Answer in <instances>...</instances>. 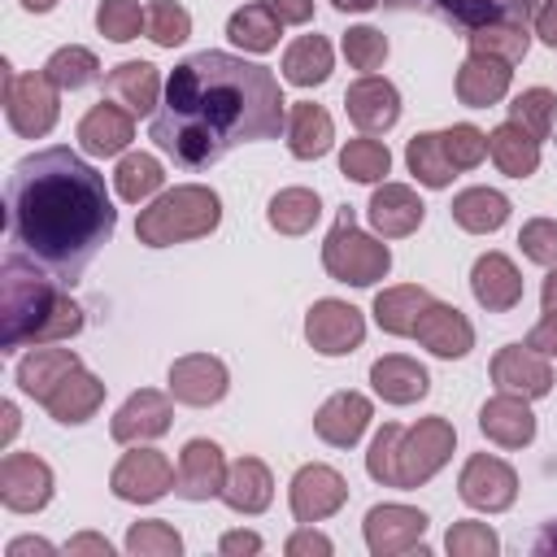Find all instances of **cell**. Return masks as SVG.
Here are the masks:
<instances>
[{
  "instance_id": "obj_44",
  "label": "cell",
  "mask_w": 557,
  "mask_h": 557,
  "mask_svg": "<svg viewBox=\"0 0 557 557\" xmlns=\"http://www.w3.org/2000/svg\"><path fill=\"white\" fill-rule=\"evenodd\" d=\"M339 170L357 183H379L392 170V152L379 139H348V148L339 152Z\"/></svg>"
},
{
  "instance_id": "obj_7",
  "label": "cell",
  "mask_w": 557,
  "mask_h": 557,
  "mask_svg": "<svg viewBox=\"0 0 557 557\" xmlns=\"http://www.w3.org/2000/svg\"><path fill=\"white\" fill-rule=\"evenodd\" d=\"M4 113H9V126L22 135V139H39L57 126V83L39 70V74H13V65L4 61Z\"/></svg>"
},
{
  "instance_id": "obj_42",
  "label": "cell",
  "mask_w": 557,
  "mask_h": 557,
  "mask_svg": "<svg viewBox=\"0 0 557 557\" xmlns=\"http://www.w3.org/2000/svg\"><path fill=\"white\" fill-rule=\"evenodd\" d=\"M44 74H48L61 91H78V87H91V83L100 78V61H96V52H91V48L70 44V48H57V52L48 57Z\"/></svg>"
},
{
  "instance_id": "obj_14",
  "label": "cell",
  "mask_w": 557,
  "mask_h": 557,
  "mask_svg": "<svg viewBox=\"0 0 557 557\" xmlns=\"http://www.w3.org/2000/svg\"><path fill=\"white\" fill-rule=\"evenodd\" d=\"M392 9H422L444 17L448 26L461 30H479L487 22L513 17V22H531V0H387Z\"/></svg>"
},
{
  "instance_id": "obj_31",
  "label": "cell",
  "mask_w": 557,
  "mask_h": 557,
  "mask_svg": "<svg viewBox=\"0 0 557 557\" xmlns=\"http://www.w3.org/2000/svg\"><path fill=\"white\" fill-rule=\"evenodd\" d=\"M70 370H78V352L35 344V352H30V357H22V366H17V383H22V392H26L30 400H39V405H44V400L52 396V387H57Z\"/></svg>"
},
{
  "instance_id": "obj_26",
  "label": "cell",
  "mask_w": 557,
  "mask_h": 557,
  "mask_svg": "<svg viewBox=\"0 0 557 557\" xmlns=\"http://www.w3.org/2000/svg\"><path fill=\"white\" fill-rule=\"evenodd\" d=\"M509 91V61L487 57V52H470L457 70V100L470 109H487Z\"/></svg>"
},
{
  "instance_id": "obj_6",
  "label": "cell",
  "mask_w": 557,
  "mask_h": 557,
  "mask_svg": "<svg viewBox=\"0 0 557 557\" xmlns=\"http://www.w3.org/2000/svg\"><path fill=\"white\" fill-rule=\"evenodd\" d=\"M322 265H326V274L339 278V283L370 287V283H379V278L387 274L392 252H387V244L370 239V235L352 222V209H339V218H335V226H331V235H326V244H322Z\"/></svg>"
},
{
  "instance_id": "obj_18",
  "label": "cell",
  "mask_w": 557,
  "mask_h": 557,
  "mask_svg": "<svg viewBox=\"0 0 557 557\" xmlns=\"http://www.w3.org/2000/svg\"><path fill=\"white\" fill-rule=\"evenodd\" d=\"M170 418H174V405L165 392L157 387H139L135 396H126V405L113 413V440L117 444H144V440H157L170 431Z\"/></svg>"
},
{
  "instance_id": "obj_28",
  "label": "cell",
  "mask_w": 557,
  "mask_h": 557,
  "mask_svg": "<svg viewBox=\"0 0 557 557\" xmlns=\"http://www.w3.org/2000/svg\"><path fill=\"white\" fill-rule=\"evenodd\" d=\"M100 400H104V383L78 366V370H70V374L52 387V396L44 400V409H48L57 422L78 426V422H87V418L100 409Z\"/></svg>"
},
{
  "instance_id": "obj_12",
  "label": "cell",
  "mask_w": 557,
  "mask_h": 557,
  "mask_svg": "<svg viewBox=\"0 0 557 557\" xmlns=\"http://www.w3.org/2000/svg\"><path fill=\"white\" fill-rule=\"evenodd\" d=\"M0 500L13 513H35L52 500V470L35 453H9L0 461Z\"/></svg>"
},
{
  "instance_id": "obj_32",
  "label": "cell",
  "mask_w": 557,
  "mask_h": 557,
  "mask_svg": "<svg viewBox=\"0 0 557 557\" xmlns=\"http://www.w3.org/2000/svg\"><path fill=\"white\" fill-rule=\"evenodd\" d=\"M487 157L496 161L500 174L509 178H527L540 170V139L531 131H522L518 122H505L487 135Z\"/></svg>"
},
{
  "instance_id": "obj_13",
  "label": "cell",
  "mask_w": 557,
  "mask_h": 557,
  "mask_svg": "<svg viewBox=\"0 0 557 557\" xmlns=\"http://www.w3.org/2000/svg\"><path fill=\"white\" fill-rule=\"evenodd\" d=\"M426 535V513L409 505H374L366 513V544L374 557H396L409 548H422Z\"/></svg>"
},
{
  "instance_id": "obj_47",
  "label": "cell",
  "mask_w": 557,
  "mask_h": 557,
  "mask_svg": "<svg viewBox=\"0 0 557 557\" xmlns=\"http://www.w3.org/2000/svg\"><path fill=\"white\" fill-rule=\"evenodd\" d=\"M126 548L135 557H178L183 553V540L170 522H135L126 531Z\"/></svg>"
},
{
  "instance_id": "obj_56",
  "label": "cell",
  "mask_w": 557,
  "mask_h": 557,
  "mask_svg": "<svg viewBox=\"0 0 557 557\" xmlns=\"http://www.w3.org/2000/svg\"><path fill=\"white\" fill-rule=\"evenodd\" d=\"M222 553L226 557H235V553H261V540L252 531H231V535H222Z\"/></svg>"
},
{
  "instance_id": "obj_29",
  "label": "cell",
  "mask_w": 557,
  "mask_h": 557,
  "mask_svg": "<svg viewBox=\"0 0 557 557\" xmlns=\"http://www.w3.org/2000/svg\"><path fill=\"white\" fill-rule=\"evenodd\" d=\"M370 383H374V392H379L387 405H413V400H422L426 387H431L426 370H422L413 357H400V352L379 357V361L370 366Z\"/></svg>"
},
{
  "instance_id": "obj_20",
  "label": "cell",
  "mask_w": 557,
  "mask_h": 557,
  "mask_svg": "<svg viewBox=\"0 0 557 557\" xmlns=\"http://www.w3.org/2000/svg\"><path fill=\"white\" fill-rule=\"evenodd\" d=\"M413 339H418L422 348H431L435 357H448V361H453V357H466V352L474 348V326L466 322L461 309L431 300V305L422 309L418 326H413Z\"/></svg>"
},
{
  "instance_id": "obj_17",
  "label": "cell",
  "mask_w": 557,
  "mask_h": 557,
  "mask_svg": "<svg viewBox=\"0 0 557 557\" xmlns=\"http://www.w3.org/2000/svg\"><path fill=\"white\" fill-rule=\"evenodd\" d=\"M344 109H348V117H352L357 131L383 135V131H392L396 117H400V96H396V87H392L387 78L361 74V78L344 91Z\"/></svg>"
},
{
  "instance_id": "obj_9",
  "label": "cell",
  "mask_w": 557,
  "mask_h": 557,
  "mask_svg": "<svg viewBox=\"0 0 557 557\" xmlns=\"http://www.w3.org/2000/svg\"><path fill=\"white\" fill-rule=\"evenodd\" d=\"M109 487H113L117 500L148 505V500H161V496L174 487V466H170L157 448H135V453H126V457L113 466Z\"/></svg>"
},
{
  "instance_id": "obj_24",
  "label": "cell",
  "mask_w": 557,
  "mask_h": 557,
  "mask_svg": "<svg viewBox=\"0 0 557 557\" xmlns=\"http://www.w3.org/2000/svg\"><path fill=\"white\" fill-rule=\"evenodd\" d=\"M422 213H426V205H422L418 191L405 187V183H383V187L370 196V226H374L383 239L413 235V231L422 226Z\"/></svg>"
},
{
  "instance_id": "obj_57",
  "label": "cell",
  "mask_w": 557,
  "mask_h": 557,
  "mask_svg": "<svg viewBox=\"0 0 557 557\" xmlns=\"http://www.w3.org/2000/svg\"><path fill=\"white\" fill-rule=\"evenodd\" d=\"M70 553H104L109 557V544L96 535H78V540H70Z\"/></svg>"
},
{
  "instance_id": "obj_5",
  "label": "cell",
  "mask_w": 557,
  "mask_h": 557,
  "mask_svg": "<svg viewBox=\"0 0 557 557\" xmlns=\"http://www.w3.org/2000/svg\"><path fill=\"white\" fill-rule=\"evenodd\" d=\"M222 222V200L213 187H200V183H187V187H174L165 196H157L139 222H135V235L139 244L148 248H170V244H187V239H205L209 231H218Z\"/></svg>"
},
{
  "instance_id": "obj_58",
  "label": "cell",
  "mask_w": 557,
  "mask_h": 557,
  "mask_svg": "<svg viewBox=\"0 0 557 557\" xmlns=\"http://www.w3.org/2000/svg\"><path fill=\"white\" fill-rule=\"evenodd\" d=\"M17 553H52V544H44V540H13L9 557H17Z\"/></svg>"
},
{
  "instance_id": "obj_10",
  "label": "cell",
  "mask_w": 557,
  "mask_h": 557,
  "mask_svg": "<svg viewBox=\"0 0 557 557\" xmlns=\"http://www.w3.org/2000/svg\"><path fill=\"white\" fill-rule=\"evenodd\" d=\"M457 492L470 509H483V513H500L513 505L518 496V474L500 461V457H487V453H474L466 466H461V479H457Z\"/></svg>"
},
{
  "instance_id": "obj_23",
  "label": "cell",
  "mask_w": 557,
  "mask_h": 557,
  "mask_svg": "<svg viewBox=\"0 0 557 557\" xmlns=\"http://www.w3.org/2000/svg\"><path fill=\"white\" fill-rule=\"evenodd\" d=\"M135 139V113H126L122 104H91L78 122V144L91 157H117L126 144Z\"/></svg>"
},
{
  "instance_id": "obj_54",
  "label": "cell",
  "mask_w": 557,
  "mask_h": 557,
  "mask_svg": "<svg viewBox=\"0 0 557 557\" xmlns=\"http://www.w3.org/2000/svg\"><path fill=\"white\" fill-rule=\"evenodd\" d=\"M265 4L283 26H305L313 17V0H265Z\"/></svg>"
},
{
  "instance_id": "obj_40",
  "label": "cell",
  "mask_w": 557,
  "mask_h": 557,
  "mask_svg": "<svg viewBox=\"0 0 557 557\" xmlns=\"http://www.w3.org/2000/svg\"><path fill=\"white\" fill-rule=\"evenodd\" d=\"M405 161H409V174H413L422 187H448L453 174H457L453 161H448V152H444V144H440V131L413 135L409 148H405Z\"/></svg>"
},
{
  "instance_id": "obj_55",
  "label": "cell",
  "mask_w": 557,
  "mask_h": 557,
  "mask_svg": "<svg viewBox=\"0 0 557 557\" xmlns=\"http://www.w3.org/2000/svg\"><path fill=\"white\" fill-rule=\"evenodd\" d=\"M535 35H540L548 48H557V0H548V4L535 13Z\"/></svg>"
},
{
  "instance_id": "obj_4",
  "label": "cell",
  "mask_w": 557,
  "mask_h": 557,
  "mask_svg": "<svg viewBox=\"0 0 557 557\" xmlns=\"http://www.w3.org/2000/svg\"><path fill=\"white\" fill-rule=\"evenodd\" d=\"M453 422L448 418H422L418 426H400V422H383L370 453H366V470L374 483L387 487H418L431 474L444 470V461L453 457Z\"/></svg>"
},
{
  "instance_id": "obj_39",
  "label": "cell",
  "mask_w": 557,
  "mask_h": 557,
  "mask_svg": "<svg viewBox=\"0 0 557 557\" xmlns=\"http://www.w3.org/2000/svg\"><path fill=\"white\" fill-rule=\"evenodd\" d=\"M531 48V30L527 22H513V17H500V22H487L479 30H470V52H487V57H500V61H522Z\"/></svg>"
},
{
  "instance_id": "obj_3",
  "label": "cell",
  "mask_w": 557,
  "mask_h": 557,
  "mask_svg": "<svg viewBox=\"0 0 557 557\" xmlns=\"http://www.w3.org/2000/svg\"><path fill=\"white\" fill-rule=\"evenodd\" d=\"M0 318H4V352L22 344H57L83 331V309L57 287L44 265L26 252H9L0 265Z\"/></svg>"
},
{
  "instance_id": "obj_60",
  "label": "cell",
  "mask_w": 557,
  "mask_h": 557,
  "mask_svg": "<svg viewBox=\"0 0 557 557\" xmlns=\"http://www.w3.org/2000/svg\"><path fill=\"white\" fill-rule=\"evenodd\" d=\"M335 9H344V13H366V9H374L379 0H331Z\"/></svg>"
},
{
  "instance_id": "obj_19",
  "label": "cell",
  "mask_w": 557,
  "mask_h": 557,
  "mask_svg": "<svg viewBox=\"0 0 557 557\" xmlns=\"http://www.w3.org/2000/svg\"><path fill=\"white\" fill-rule=\"evenodd\" d=\"M492 383H496V392H513V396L535 400V396H548L553 370H548V361L535 348L509 344V348H500L492 357Z\"/></svg>"
},
{
  "instance_id": "obj_33",
  "label": "cell",
  "mask_w": 557,
  "mask_h": 557,
  "mask_svg": "<svg viewBox=\"0 0 557 557\" xmlns=\"http://www.w3.org/2000/svg\"><path fill=\"white\" fill-rule=\"evenodd\" d=\"M331 139H335V126H331V113L322 104H309V100L292 104V113H287V148H292V157L313 161V157L331 152Z\"/></svg>"
},
{
  "instance_id": "obj_21",
  "label": "cell",
  "mask_w": 557,
  "mask_h": 557,
  "mask_svg": "<svg viewBox=\"0 0 557 557\" xmlns=\"http://www.w3.org/2000/svg\"><path fill=\"white\" fill-rule=\"evenodd\" d=\"M470 292L487 313H509L522 300V274L505 252H483L470 270Z\"/></svg>"
},
{
  "instance_id": "obj_34",
  "label": "cell",
  "mask_w": 557,
  "mask_h": 557,
  "mask_svg": "<svg viewBox=\"0 0 557 557\" xmlns=\"http://www.w3.org/2000/svg\"><path fill=\"white\" fill-rule=\"evenodd\" d=\"M431 305V292L418 287V283H405V287H387L374 296V322L387 331V335H413L422 309Z\"/></svg>"
},
{
  "instance_id": "obj_15",
  "label": "cell",
  "mask_w": 557,
  "mask_h": 557,
  "mask_svg": "<svg viewBox=\"0 0 557 557\" xmlns=\"http://www.w3.org/2000/svg\"><path fill=\"white\" fill-rule=\"evenodd\" d=\"M226 483V457L213 440H187L178 453V470H174V492L183 500H209L222 496Z\"/></svg>"
},
{
  "instance_id": "obj_22",
  "label": "cell",
  "mask_w": 557,
  "mask_h": 557,
  "mask_svg": "<svg viewBox=\"0 0 557 557\" xmlns=\"http://www.w3.org/2000/svg\"><path fill=\"white\" fill-rule=\"evenodd\" d=\"M479 426L500 448H522L535 440V413L527 409V396H513V392H496L479 409Z\"/></svg>"
},
{
  "instance_id": "obj_1",
  "label": "cell",
  "mask_w": 557,
  "mask_h": 557,
  "mask_svg": "<svg viewBox=\"0 0 557 557\" xmlns=\"http://www.w3.org/2000/svg\"><path fill=\"white\" fill-rule=\"evenodd\" d=\"M287 100L278 78L231 52L183 57L165 78V100L152 117V144L183 170H209L239 144L278 139Z\"/></svg>"
},
{
  "instance_id": "obj_2",
  "label": "cell",
  "mask_w": 557,
  "mask_h": 557,
  "mask_svg": "<svg viewBox=\"0 0 557 557\" xmlns=\"http://www.w3.org/2000/svg\"><path fill=\"white\" fill-rule=\"evenodd\" d=\"M9 244L44 265L57 283H78L96 252L113 239L117 209L104 174L70 148H39L22 157L4 187Z\"/></svg>"
},
{
  "instance_id": "obj_16",
  "label": "cell",
  "mask_w": 557,
  "mask_h": 557,
  "mask_svg": "<svg viewBox=\"0 0 557 557\" xmlns=\"http://www.w3.org/2000/svg\"><path fill=\"white\" fill-rule=\"evenodd\" d=\"M226 387H231V374L209 352H191V357H178L170 366V396L183 405H196V409L218 405L226 396Z\"/></svg>"
},
{
  "instance_id": "obj_46",
  "label": "cell",
  "mask_w": 557,
  "mask_h": 557,
  "mask_svg": "<svg viewBox=\"0 0 557 557\" xmlns=\"http://www.w3.org/2000/svg\"><path fill=\"white\" fill-rule=\"evenodd\" d=\"M191 35V13L174 0H152L148 4V39L161 48H174Z\"/></svg>"
},
{
  "instance_id": "obj_8",
  "label": "cell",
  "mask_w": 557,
  "mask_h": 557,
  "mask_svg": "<svg viewBox=\"0 0 557 557\" xmlns=\"http://www.w3.org/2000/svg\"><path fill=\"white\" fill-rule=\"evenodd\" d=\"M305 339L322 357H344L366 339V318L348 300H313V309L305 318Z\"/></svg>"
},
{
  "instance_id": "obj_48",
  "label": "cell",
  "mask_w": 557,
  "mask_h": 557,
  "mask_svg": "<svg viewBox=\"0 0 557 557\" xmlns=\"http://www.w3.org/2000/svg\"><path fill=\"white\" fill-rule=\"evenodd\" d=\"M440 144H444V152H448L453 170H474V165L487 157V135H483L479 126H470V122L440 131Z\"/></svg>"
},
{
  "instance_id": "obj_37",
  "label": "cell",
  "mask_w": 557,
  "mask_h": 557,
  "mask_svg": "<svg viewBox=\"0 0 557 557\" xmlns=\"http://www.w3.org/2000/svg\"><path fill=\"white\" fill-rule=\"evenodd\" d=\"M331 74V44L322 35H300L287 52H283V78L296 87H313L326 83Z\"/></svg>"
},
{
  "instance_id": "obj_11",
  "label": "cell",
  "mask_w": 557,
  "mask_h": 557,
  "mask_svg": "<svg viewBox=\"0 0 557 557\" xmlns=\"http://www.w3.org/2000/svg\"><path fill=\"white\" fill-rule=\"evenodd\" d=\"M287 500H292V513H296V522H322V518H331L344 500H348V483H344V474L339 470H331V466H300L296 470V479H292V487H287Z\"/></svg>"
},
{
  "instance_id": "obj_62",
  "label": "cell",
  "mask_w": 557,
  "mask_h": 557,
  "mask_svg": "<svg viewBox=\"0 0 557 557\" xmlns=\"http://www.w3.org/2000/svg\"><path fill=\"white\" fill-rule=\"evenodd\" d=\"M22 9H30V13H48V9H57V0H22Z\"/></svg>"
},
{
  "instance_id": "obj_25",
  "label": "cell",
  "mask_w": 557,
  "mask_h": 557,
  "mask_svg": "<svg viewBox=\"0 0 557 557\" xmlns=\"http://www.w3.org/2000/svg\"><path fill=\"white\" fill-rule=\"evenodd\" d=\"M366 426H370V400H366L361 392H335V396L313 413V431H318L331 448H352Z\"/></svg>"
},
{
  "instance_id": "obj_50",
  "label": "cell",
  "mask_w": 557,
  "mask_h": 557,
  "mask_svg": "<svg viewBox=\"0 0 557 557\" xmlns=\"http://www.w3.org/2000/svg\"><path fill=\"white\" fill-rule=\"evenodd\" d=\"M444 548L453 557H492L496 553V531L487 522H457V527H448Z\"/></svg>"
},
{
  "instance_id": "obj_49",
  "label": "cell",
  "mask_w": 557,
  "mask_h": 557,
  "mask_svg": "<svg viewBox=\"0 0 557 557\" xmlns=\"http://www.w3.org/2000/svg\"><path fill=\"white\" fill-rule=\"evenodd\" d=\"M344 57H348V65L361 70V74L379 70L383 57H387V39H383V30H374V26H352V30L344 35Z\"/></svg>"
},
{
  "instance_id": "obj_53",
  "label": "cell",
  "mask_w": 557,
  "mask_h": 557,
  "mask_svg": "<svg viewBox=\"0 0 557 557\" xmlns=\"http://www.w3.org/2000/svg\"><path fill=\"white\" fill-rule=\"evenodd\" d=\"M527 348L557 357V309H544V318H540V322L531 326V335H527Z\"/></svg>"
},
{
  "instance_id": "obj_27",
  "label": "cell",
  "mask_w": 557,
  "mask_h": 557,
  "mask_svg": "<svg viewBox=\"0 0 557 557\" xmlns=\"http://www.w3.org/2000/svg\"><path fill=\"white\" fill-rule=\"evenodd\" d=\"M104 96L126 113H152L161 96V74L148 61H122L104 74Z\"/></svg>"
},
{
  "instance_id": "obj_36",
  "label": "cell",
  "mask_w": 557,
  "mask_h": 557,
  "mask_svg": "<svg viewBox=\"0 0 557 557\" xmlns=\"http://www.w3.org/2000/svg\"><path fill=\"white\" fill-rule=\"evenodd\" d=\"M226 35H231V44H239L244 52H270V48H278L283 22L270 13L265 0H257V4H244V9L231 13Z\"/></svg>"
},
{
  "instance_id": "obj_41",
  "label": "cell",
  "mask_w": 557,
  "mask_h": 557,
  "mask_svg": "<svg viewBox=\"0 0 557 557\" xmlns=\"http://www.w3.org/2000/svg\"><path fill=\"white\" fill-rule=\"evenodd\" d=\"M161 183H165V170H161V161L148 157V152H131V157H122L117 170H113V187H117V196H122L126 205L148 200Z\"/></svg>"
},
{
  "instance_id": "obj_35",
  "label": "cell",
  "mask_w": 557,
  "mask_h": 557,
  "mask_svg": "<svg viewBox=\"0 0 557 557\" xmlns=\"http://www.w3.org/2000/svg\"><path fill=\"white\" fill-rule=\"evenodd\" d=\"M509 218V200L492 187H466L453 196V222L461 231H474V235H487V231H500Z\"/></svg>"
},
{
  "instance_id": "obj_61",
  "label": "cell",
  "mask_w": 557,
  "mask_h": 557,
  "mask_svg": "<svg viewBox=\"0 0 557 557\" xmlns=\"http://www.w3.org/2000/svg\"><path fill=\"white\" fill-rule=\"evenodd\" d=\"M13 431H17V409L4 400V440H13Z\"/></svg>"
},
{
  "instance_id": "obj_38",
  "label": "cell",
  "mask_w": 557,
  "mask_h": 557,
  "mask_svg": "<svg viewBox=\"0 0 557 557\" xmlns=\"http://www.w3.org/2000/svg\"><path fill=\"white\" fill-rule=\"evenodd\" d=\"M318 213H322V200H318V191H309V187H283L274 200H270V226L278 231V235H305L313 222H318Z\"/></svg>"
},
{
  "instance_id": "obj_52",
  "label": "cell",
  "mask_w": 557,
  "mask_h": 557,
  "mask_svg": "<svg viewBox=\"0 0 557 557\" xmlns=\"http://www.w3.org/2000/svg\"><path fill=\"white\" fill-rule=\"evenodd\" d=\"M331 557V540L326 535H318L309 522H305V531H296L292 540H287V557Z\"/></svg>"
},
{
  "instance_id": "obj_59",
  "label": "cell",
  "mask_w": 557,
  "mask_h": 557,
  "mask_svg": "<svg viewBox=\"0 0 557 557\" xmlns=\"http://www.w3.org/2000/svg\"><path fill=\"white\" fill-rule=\"evenodd\" d=\"M540 296H544V309H557V265H553V274L544 278V292H540Z\"/></svg>"
},
{
  "instance_id": "obj_51",
  "label": "cell",
  "mask_w": 557,
  "mask_h": 557,
  "mask_svg": "<svg viewBox=\"0 0 557 557\" xmlns=\"http://www.w3.org/2000/svg\"><path fill=\"white\" fill-rule=\"evenodd\" d=\"M518 244H522V252H527L535 265H557V222L531 218V222L522 226Z\"/></svg>"
},
{
  "instance_id": "obj_45",
  "label": "cell",
  "mask_w": 557,
  "mask_h": 557,
  "mask_svg": "<svg viewBox=\"0 0 557 557\" xmlns=\"http://www.w3.org/2000/svg\"><path fill=\"white\" fill-rule=\"evenodd\" d=\"M96 26L113 44H126V39L139 35V26H148V9H139V0H100Z\"/></svg>"
},
{
  "instance_id": "obj_43",
  "label": "cell",
  "mask_w": 557,
  "mask_h": 557,
  "mask_svg": "<svg viewBox=\"0 0 557 557\" xmlns=\"http://www.w3.org/2000/svg\"><path fill=\"white\" fill-rule=\"evenodd\" d=\"M509 122H518V126L531 131L535 139H548L553 126H557V96H553L548 87H527L522 96H513Z\"/></svg>"
},
{
  "instance_id": "obj_30",
  "label": "cell",
  "mask_w": 557,
  "mask_h": 557,
  "mask_svg": "<svg viewBox=\"0 0 557 557\" xmlns=\"http://www.w3.org/2000/svg\"><path fill=\"white\" fill-rule=\"evenodd\" d=\"M274 496V479L265 470V461L257 457H239L226 466V483H222V500L235 509V513H261Z\"/></svg>"
}]
</instances>
